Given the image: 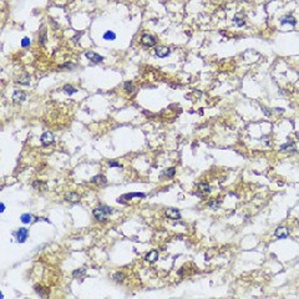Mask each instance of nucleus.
<instances>
[{"label": "nucleus", "instance_id": "nucleus-1", "mask_svg": "<svg viewBox=\"0 0 299 299\" xmlns=\"http://www.w3.org/2000/svg\"><path fill=\"white\" fill-rule=\"evenodd\" d=\"M112 213V208L111 207H107V206H101V207H97L92 211V214L95 217L96 221H106L108 214Z\"/></svg>", "mask_w": 299, "mask_h": 299}, {"label": "nucleus", "instance_id": "nucleus-2", "mask_svg": "<svg viewBox=\"0 0 299 299\" xmlns=\"http://www.w3.org/2000/svg\"><path fill=\"white\" fill-rule=\"evenodd\" d=\"M141 44L143 46H147V48H151V46L156 45V39L155 36H152L150 34H143L141 36Z\"/></svg>", "mask_w": 299, "mask_h": 299}, {"label": "nucleus", "instance_id": "nucleus-3", "mask_svg": "<svg viewBox=\"0 0 299 299\" xmlns=\"http://www.w3.org/2000/svg\"><path fill=\"white\" fill-rule=\"evenodd\" d=\"M40 141L44 146H49V145H51L52 142H54V135H52L51 132H44L43 136H41Z\"/></svg>", "mask_w": 299, "mask_h": 299}, {"label": "nucleus", "instance_id": "nucleus-4", "mask_svg": "<svg viewBox=\"0 0 299 299\" xmlns=\"http://www.w3.org/2000/svg\"><path fill=\"white\" fill-rule=\"evenodd\" d=\"M85 56L87 57L90 61H92V62H95V64H97V62H101V61H103V57L102 56H100L98 54H96V52H93V51H87L86 54H85Z\"/></svg>", "mask_w": 299, "mask_h": 299}, {"label": "nucleus", "instance_id": "nucleus-5", "mask_svg": "<svg viewBox=\"0 0 299 299\" xmlns=\"http://www.w3.org/2000/svg\"><path fill=\"white\" fill-rule=\"evenodd\" d=\"M28 234H29L28 229H26V228H20L18 232H16V239H18V242L24 243L25 240H26V238H28Z\"/></svg>", "mask_w": 299, "mask_h": 299}, {"label": "nucleus", "instance_id": "nucleus-6", "mask_svg": "<svg viewBox=\"0 0 299 299\" xmlns=\"http://www.w3.org/2000/svg\"><path fill=\"white\" fill-rule=\"evenodd\" d=\"M26 98V95L24 91H20V90H15L14 93H13V100L15 102H23L25 101Z\"/></svg>", "mask_w": 299, "mask_h": 299}, {"label": "nucleus", "instance_id": "nucleus-7", "mask_svg": "<svg viewBox=\"0 0 299 299\" xmlns=\"http://www.w3.org/2000/svg\"><path fill=\"white\" fill-rule=\"evenodd\" d=\"M166 216L170 217L171 219H180L181 213H180V211H178V209H176V208H168V209L166 211Z\"/></svg>", "mask_w": 299, "mask_h": 299}, {"label": "nucleus", "instance_id": "nucleus-8", "mask_svg": "<svg viewBox=\"0 0 299 299\" xmlns=\"http://www.w3.org/2000/svg\"><path fill=\"white\" fill-rule=\"evenodd\" d=\"M65 199L67 202H71V203H75L80 201V195L77 192H70V193H66L65 195Z\"/></svg>", "mask_w": 299, "mask_h": 299}, {"label": "nucleus", "instance_id": "nucleus-9", "mask_svg": "<svg viewBox=\"0 0 299 299\" xmlns=\"http://www.w3.org/2000/svg\"><path fill=\"white\" fill-rule=\"evenodd\" d=\"M155 52H156V55L158 56V57H166V56L170 55L171 50L168 48H165V46H161V48H157L155 50Z\"/></svg>", "mask_w": 299, "mask_h": 299}, {"label": "nucleus", "instance_id": "nucleus-10", "mask_svg": "<svg viewBox=\"0 0 299 299\" xmlns=\"http://www.w3.org/2000/svg\"><path fill=\"white\" fill-rule=\"evenodd\" d=\"M278 238H287L288 235H289V232H288V229L285 227H278L275 229V233H274Z\"/></svg>", "mask_w": 299, "mask_h": 299}, {"label": "nucleus", "instance_id": "nucleus-11", "mask_svg": "<svg viewBox=\"0 0 299 299\" xmlns=\"http://www.w3.org/2000/svg\"><path fill=\"white\" fill-rule=\"evenodd\" d=\"M280 24L282 25H285V24H290V25H293L294 26L295 24H297V20L293 18V16H290V15H285V16H283L282 18V20H280Z\"/></svg>", "mask_w": 299, "mask_h": 299}, {"label": "nucleus", "instance_id": "nucleus-12", "mask_svg": "<svg viewBox=\"0 0 299 299\" xmlns=\"http://www.w3.org/2000/svg\"><path fill=\"white\" fill-rule=\"evenodd\" d=\"M145 259L147 262H155L158 259V252L157 250H151L150 253H147V255L145 257Z\"/></svg>", "mask_w": 299, "mask_h": 299}, {"label": "nucleus", "instance_id": "nucleus-13", "mask_svg": "<svg viewBox=\"0 0 299 299\" xmlns=\"http://www.w3.org/2000/svg\"><path fill=\"white\" fill-rule=\"evenodd\" d=\"M91 182L92 183H97V185H105V183L107 182V180H106V177L105 176H102V175H97V176H95V177H92V180H91Z\"/></svg>", "mask_w": 299, "mask_h": 299}, {"label": "nucleus", "instance_id": "nucleus-14", "mask_svg": "<svg viewBox=\"0 0 299 299\" xmlns=\"http://www.w3.org/2000/svg\"><path fill=\"white\" fill-rule=\"evenodd\" d=\"M45 41H46V29H45V26H43V28H41L40 34H39V44L44 45Z\"/></svg>", "mask_w": 299, "mask_h": 299}, {"label": "nucleus", "instance_id": "nucleus-15", "mask_svg": "<svg viewBox=\"0 0 299 299\" xmlns=\"http://www.w3.org/2000/svg\"><path fill=\"white\" fill-rule=\"evenodd\" d=\"M175 173H176L175 167H171V168H166V170L161 173V176H166V177H168V178H172V177L175 176Z\"/></svg>", "mask_w": 299, "mask_h": 299}, {"label": "nucleus", "instance_id": "nucleus-16", "mask_svg": "<svg viewBox=\"0 0 299 299\" xmlns=\"http://www.w3.org/2000/svg\"><path fill=\"white\" fill-rule=\"evenodd\" d=\"M18 83H20V85H29V83H30V75L25 74L24 76H21L18 80Z\"/></svg>", "mask_w": 299, "mask_h": 299}, {"label": "nucleus", "instance_id": "nucleus-17", "mask_svg": "<svg viewBox=\"0 0 299 299\" xmlns=\"http://www.w3.org/2000/svg\"><path fill=\"white\" fill-rule=\"evenodd\" d=\"M133 197H138V198H145L146 195L145 193H127V195H123L120 198H133Z\"/></svg>", "mask_w": 299, "mask_h": 299}, {"label": "nucleus", "instance_id": "nucleus-18", "mask_svg": "<svg viewBox=\"0 0 299 299\" xmlns=\"http://www.w3.org/2000/svg\"><path fill=\"white\" fill-rule=\"evenodd\" d=\"M103 39L105 40H115V39H116V34H115L113 31L108 30V31H106V33L103 34Z\"/></svg>", "mask_w": 299, "mask_h": 299}, {"label": "nucleus", "instance_id": "nucleus-19", "mask_svg": "<svg viewBox=\"0 0 299 299\" xmlns=\"http://www.w3.org/2000/svg\"><path fill=\"white\" fill-rule=\"evenodd\" d=\"M20 219H21V222H23V223L28 224V223H30V222H31V219H33V216H31L30 213H24L23 216L20 217Z\"/></svg>", "mask_w": 299, "mask_h": 299}, {"label": "nucleus", "instance_id": "nucleus-20", "mask_svg": "<svg viewBox=\"0 0 299 299\" xmlns=\"http://www.w3.org/2000/svg\"><path fill=\"white\" fill-rule=\"evenodd\" d=\"M199 191L202 193H209L211 192V186L207 185V183H202V185H199Z\"/></svg>", "mask_w": 299, "mask_h": 299}, {"label": "nucleus", "instance_id": "nucleus-21", "mask_svg": "<svg viewBox=\"0 0 299 299\" xmlns=\"http://www.w3.org/2000/svg\"><path fill=\"white\" fill-rule=\"evenodd\" d=\"M64 91H65L66 93H69V95H72V93L77 92L76 88H75L74 86H71V85H65V86H64Z\"/></svg>", "mask_w": 299, "mask_h": 299}, {"label": "nucleus", "instance_id": "nucleus-22", "mask_svg": "<svg viewBox=\"0 0 299 299\" xmlns=\"http://www.w3.org/2000/svg\"><path fill=\"white\" fill-rule=\"evenodd\" d=\"M123 90H125L126 92H128V93L132 92V91H133L132 82H131V81H126V82H125V85H123Z\"/></svg>", "mask_w": 299, "mask_h": 299}, {"label": "nucleus", "instance_id": "nucleus-23", "mask_svg": "<svg viewBox=\"0 0 299 299\" xmlns=\"http://www.w3.org/2000/svg\"><path fill=\"white\" fill-rule=\"evenodd\" d=\"M287 148H293V150H294V148H295L294 142L289 141V142H287L285 145H282V146H280V151H287Z\"/></svg>", "mask_w": 299, "mask_h": 299}, {"label": "nucleus", "instance_id": "nucleus-24", "mask_svg": "<svg viewBox=\"0 0 299 299\" xmlns=\"http://www.w3.org/2000/svg\"><path fill=\"white\" fill-rule=\"evenodd\" d=\"M234 24H235V25H238V26H243L245 23H244V20H243V18H242V16H239V15H237V16L234 18Z\"/></svg>", "mask_w": 299, "mask_h": 299}, {"label": "nucleus", "instance_id": "nucleus-25", "mask_svg": "<svg viewBox=\"0 0 299 299\" xmlns=\"http://www.w3.org/2000/svg\"><path fill=\"white\" fill-rule=\"evenodd\" d=\"M35 290H36V293H38L40 297H46V295H48V293H44V288L40 287V285H36V287H35Z\"/></svg>", "mask_w": 299, "mask_h": 299}, {"label": "nucleus", "instance_id": "nucleus-26", "mask_svg": "<svg viewBox=\"0 0 299 299\" xmlns=\"http://www.w3.org/2000/svg\"><path fill=\"white\" fill-rule=\"evenodd\" d=\"M85 272H86V268L85 267H82L81 269H76L74 273H72V275L74 277H77V275H82V274H85Z\"/></svg>", "mask_w": 299, "mask_h": 299}, {"label": "nucleus", "instance_id": "nucleus-27", "mask_svg": "<svg viewBox=\"0 0 299 299\" xmlns=\"http://www.w3.org/2000/svg\"><path fill=\"white\" fill-rule=\"evenodd\" d=\"M113 278L116 279V282H122V280H123V278H125V275H123L122 273H120V272H117V273L113 275Z\"/></svg>", "mask_w": 299, "mask_h": 299}, {"label": "nucleus", "instance_id": "nucleus-28", "mask_svg": "<svg viewBox=\"0 0 299 299\" xmlns=\"http://www.w3.org/2000/svg\"><path fill=\"white\" fill-rule=\"evenodd\" d=\"M108 166L110 167H120V168H122V165H120L118 162H116V161H108Z\"/></svg>", "mask_w": 299, "mask_h": 299}, {"label": "nucleus", "instance_id": "nucleus-29", "mask_svg": "<svg viewBox=\"0 0 299 299\" xmlns=\"http://www.w3.org/2000/svg\"><path fill=\"white\" fill-rule=\"evenodd\" d=\"M29 45H30V39L29 38H24L21 40V46H23V48H26V46H29Z\"/></svg>", "mask_w": 299, "mask_h": 299}, {"label": "nucleus", "instance_id": "nucleus-30", "mask_svg": "<svg viewBox=\"0 0 299 299\" xmlns=\"http://www.w3.org/2000/svg\"><path fill=\"white\" fill-rule=\"evenodd\" d=\"M208 204H209V207H212V208H217L218 207V203H214V202H209Z\"/></svg>", "mask_w": 299, "mask_h": 299}, {"label": "nucleus", "instance_id": "nucleus-31", "mask_svg": "<svg viewBox=\"0 0 299 299\" xmlns=\"http://www.w3.org/2000/svg\"><path fill=\"white\" fill-rule=\"evenodd\" d=\"M0 207H1V209H0V211H1V212H4V209H5V206H4V203H1V206H0Z\"/></svg>", "mask_w": 299, "mask_h": 299}]
</instances>
